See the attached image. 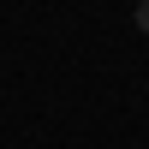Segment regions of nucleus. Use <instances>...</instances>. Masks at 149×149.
<instances>
[{
    "instance_id": "nucleus-1",
    "label": "nucleus",
    "mask_w": 149,
    "mask_h": 149,
    "mask_svg": "<svg viewBox=\"0 0 149 149\" xmlns=\"http://www.w3.org/2000/svg\"><path fill=\"white\" fill-rule=\"evenodd\" d=\"M137 30L149 36V0H137Z\"/></svg>"
}]
</instances>
